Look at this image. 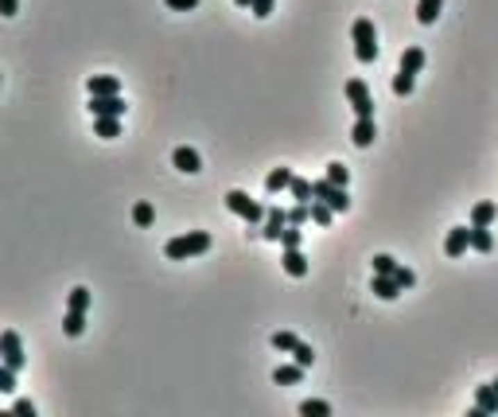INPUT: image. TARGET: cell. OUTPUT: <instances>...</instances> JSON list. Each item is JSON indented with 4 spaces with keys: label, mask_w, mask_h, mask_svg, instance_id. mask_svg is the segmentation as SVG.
<instances>
[{
    "label": "cell",
    "mask_w": 498,
    "mask_h": 417,
    "mask_svg": "<svg viewBox=\"0 0 498 417\" xmlns=\"http://www.w3.org/2000/svg\"><path fill=\"white\" fill-rule=\"evenodd\" d=\"M374 137H378V125H374V117H358L354 121V129H351V140L358 145V149H370Z\"/></svg>",
    "instance_id": "7c38bea8"
},
{
    "label": "cell",
    "mask_w": 498,
    "mask_h": 417,
    "mask_svg": "<svg viewBox=\"0 0 498 417\" xmlns=\"http://www.w3.org/2000/svg\"><path fill=\"white\" fill-rule=\"evenodd\" d=\"M226 207L234 211L238 219H245L249 227H257V222H265V207L257 203V199H249L245 191H226Z\"/></svg>",
    "instance_id": "277c9868"
},
{
    "label": "cell",
    "mask_w": 498,
    "mask_h": 417,
    "mask_svg": "<svg viewBox=\"0 0 498 417\" xmlns=\"http://www.w3.org/2000/svg\"><path fill=\"white\" fill-rule=\"evenodd\" d=\"M393 277H397L401 288H413V285H417V273H413L409 265H397V269H393Z\"/></svg>",
    "instance_id": "d590c367"
},
{
    "label": "cell",
    "mask_w": 498,
    "mask_h": 417,
    "mask_svg": "<svg viewBox=\"0 0 498 417\" xmlns=\"http://www.w3.org/2000/svg\"><path fill=\"white\" fill-rule=\"evenodd\" d=\"M234 4H238V8H249V4H254V0H234Z\"/></svg>",
    "instance_id": "b9f144b4"
},
{
    "label": "cell",
    "mask_w": 498,
    "mask_h": 417,
    "mask_svg": "<svg viewBox=\"0 0 498 417\" xmlns=\"http://www.w3.org/2000/svg\"><path fill=\"white\" fill-rule=\"evenodd\" d=\"M90 94H121V79H113V74H94V79L86 82Z\"/></svg>",
    "instance_id": "2e32d148"
},
{
    "label": "cell",
    "mask_w": 498,
    "mask_h": 417,
    "mask_svg": "<svg viewBox=\"0 0 498 417\" xmlns=\"http://www.w3.org/2000/svg\"><path fill=\"white\" fill-rule=\"evenodd\" d=\"M495 203H475V207H471V227H490V222H495Z\"/></svg>",
    "instance_id": "ffe728a7"
},
{
    "label": "cell",
    "mask_w": 498,
    "mask_h": 417,
    "mask_svg": "<svg viewBox=\"0 0 498 417\" xmlns=\"http://www.w3.org/2000/svg\"><path fill=\"white\" fill-rule=\"evenodd\" d=\"M0 363H4V359H0Z\"/></svg>",
    "instance_id": "ee69618b"
},
{
    "label": "cell",
    "mask_w": 498,
    "mask_h": 417,
    "mask_svg": "<svg viewBox=\"0 0 498 417\" xmlns=\"http://www.w3.org/2000/svg\"><path fill=\"white\" fill-rule=\"evenodd\" d=\"M312 199H323L335 215H347V211H351L347 188H339V183H331V179H312Z\"/></svg>",
    "instance_id": "3957f363"
},
{
    "label": "cell",
    "mask_w": 498,
    "mask_h": 417,
    "mask_svg": "<svg viewBox=\"0 0 498 417\" xmlns=\"http://www.w3.org/2000/svg\"><path fill=\"white\" fill-rule=\"evenodd\" d=\"M206 250H210V234H206V230H187V234H179V238H167L164 254L172 261H187V258L206 254Z\"/></svg>",
    "instance_id": "6da1fadb"
},
{
    "label": "cell",
    "mask_w": 498,
    "mask_h": 417,
    "mask_svg": "<svg viewBox=\"0 0 498 417\" xmlns=\"http://www.w3.org/2000/svg\"><path fill=\"white\" fill-rule=\"evenodd\" d=\"M413 86H417V74H405V70H397V79H393V94H397V98H405V94H413Z\"/></svg>",
    "instance_id": "f1b7e54d"
},
{
    "label": "cell",
    "mask_w": 498,
    "mask_h": 417,
    "mask_svg": "<svg viewBox=\"0 0 498 417\" xmlns=\"http://www.w3.org/2000/svg\"><path fill=\"white\" fill-rule=\"evenodd\" d=\"M82 328H86V316H82V312H67V320H63V332L74 339V336H82Z\"/></svg>",
    "instance_id": "f546056e"
},
{
    "label": "cell",
    "mask_w": 498,
    "mask_h": 417,
    "mask_svg": "<svg viewBox=\"0 0 498 417\" xmlns=\"http://www.w3.org/2000/svg\"><path fill=\"white\" fill-rule=\"evenodd\" d=\"M94 117H125V98L121 94H90V106H86Z\"/></svg>",
    "instance_id": "5b68a950"
},
{
    "label": "cell",
    "mask_w": 498,
    "mask_h": 417,
    "mask_svg": "<svg viewBox=\"0 0 498 417\" xmlns=\"http://www.w3.org/2000/svg\"><path fill=\"white\" fill-rule=\"evenodd\" d=\"M471 250H475V254H490V250H495L490 227H471Z\"/></svg>",
    "instance_id": "d6986e66"
},
{
    "label": "cell",
    "mask_w": 498,
    "mask_h": 417,
    "mask_svg": "<svg viewBox=\"0 0 498 417\" xmlns=\"http://www.w3.org/2000/svg\"><path fill=\"white\" fill-rule=\"evenodd\" d=\"M354 35V55H358V63H374L378 59V31H374V20H366V16H358L351 28Z\"/></svg>",
    "instance_id": "7a4b0ae2"
},
{
    "label": "cell",
    "mask_w": 498,
    "mask_h": 417,
    "mask_svg": "<svg viewBox=\"0 0 498 417\" xmlns=\"http://www.w3.org/2000/svg\"><path fill=\"white\" fill-rule=\"evenodd\" d=\"M0 359H4V363H8L16 375L28 367V355H24V343H20V336H16V332H4V336H0Z\"/></svg>",
    "instance_id": "8992f818"
},
{
    "label": "cell",
    "mask_w": 498,
    "mask_h": 417,
    "mask_svg": "<svg viewBox=\"0 0 498 417\" xmlns=\"http://www.w3.org/2000/svg\"><path fill=\"white\" fill-rule=\"evenodd\" d=\"M393 269H397V261H393L390 254H378V258H374V273H393Z\"/></svg>",
    "instance_id": "74e56055"
},
{
    "label": "cell",
    "mask_w": 498,
    "mask_h": 417,
    "mask_svg": "<svg viewBox=\"0 0 498 417\" xmlns=\"http://www.w3.org/2000/svg\"><path fill=\"white\" fill-rule=\"evenodd\" d=\"M292 359H296V363H300L304 370H308V367H312V363H315V351L308 348V343H296V348H292Z\"/></svg>",
    "instance_id": "836d02e7"
},
{
    "label": "cell",
    "mask_w": 498,
    "mask_h": 417,
    "mask_svg": "<svg viewBox=\"0 0 498 417\" xmlns=\"http://www.w3.org/2000/svg\"><path fill=\"white\" fill-rule=\"evenodd\" d=\"M490 386H495V390H498V378H495V382H490Z\"/></svg>",
    "instance_id": "7bdbcfd3"
},
{
    "label": "cell",
    "mask_w": 498,
    "mask_h": 417,
    "mask_svg": "<svg viewBox=\"0 0 498 417\" xmlns=\"http://www.w3.org/2000/svg\"><path fill=\"white\" fill-rule=\"evenodd\" d=\"M0 394H16V370L8 363H0Z\"/></svg>",
    "instance_id": "1f68e13d"
},
{
    "label": "cell",
    "mask_w": 498,
    "mask_h": 417,
    "mask_svg": "<svg viewBox=\"0 0 498 417\" xmlns=\"http://www.w3.org/2000/svg\"><path fill=\"white\" fill-rule=\"evenodd\" d=\"M164 4H167L172 12H195V8H199V0H164Z\"/></svg>",
    "instance_id": "f35d334b"
},
{
    "label": "cell",
    "mask_w": 498,
    "mask_h": 417,
    "mask_svg": "<svg viewBox=\"0 0 498 417\" xmlns=\"http://www.w3.org/2000/svg\"><path fill=\"white\" fill-rule=\"evenodd\" d=\"M300 378H304V367H300V363H281V367L273 370V382H276V386H296Z\"/></svg>",
    "instance_id": "5bb4252c"
},
{
    "label": "cell",
    "mask_w": 498,
    "mask_h": 417,
    "mask_svg": "<svg viewBox=\"0 0 498 417\" xmlns=\"http://www.w3.org/2000/svg\"><path fill=\"white\" fill-rule=\"evenodd\" d=\"M249 12H254L257 20H265V16L273 12V0H254V4H249Z\"/></svg>",
    "instance_id": "ab89813d"
},
{
    "label": "cell",
    "mask_w": 498,
    "mask_h": 417,
    "mask_svg": "<svg viewBox=\"0 0 498 417\" xmlns=\"http://www.w3.org/2000/svg\"><path fill=\"white\" fill-rule=\"evenodd\" d=\"M440 8H444V0H417V20L420 24H436Z\"/></svg>",
    "instance_id": "44dd1931"
},
{
    "label": "cell",
    "mask_w": 498,
    "mask_h": 417,
    "mask_svg": "<svg viewBox=\"0 0 498 417\" xmlns=\"http://www.w3.org/2000/svg\"><path fill=\"white\" fill-rule=\"evenodd\" d=\"M16 12H20V0H0V16H16Z\"/></svg>",
    "instance_id": "60d3db41"
},
{
    "label": "cell",
    "mask_w": 498,
    "mask_h": 417,
    "mask_svg": "<svg viewBox=\"0 0 498 417\" xmlns=\"http://www.w3.org/2000/svg\"><path fill=\"white\" fill-rule=\"evenodd\" d=\"M323 179H331V183H339V188H347V179H351V172H347V164H339V160H331V164H327V172H323Z\"/></svg>",
    "instance_id": "484cf974"
},
{
    "label": "cell",
    "mask_w": 498,
    "mask_h": 417,
    "mask_svg": "<svg viewBox=\"0 0 498 417\" xmlns=\"http://www.w3.org/2000/svg\"><path fill=\"white\" fill-rule=\"evenodd\" d=\"M370 293L378 300H397L401 293H405V288L397 285V277H393V273H374V281H370Z\"/></svg>",
    "instance_id": "30bf717a"
},
{
    "label": "cell",
    "mask_w": 498,
    "mask_h": 417,
    "mask_svg": "<svg viewBox=\"0 0 498 417\" xmlns=\"http://www.w3.org/2000/svg\"><path fill=\"white\" fill-rule=\"evenodd\" d=\"M284 273H288V277H308V258H304L300 254V246L296 250H284Z\"/></svg>",
    "instance_id": "4fadbf2b"
},
{
    "label": "cell",
    "mask_w": 498,
    "mask_h": 417,
    "mask_svg": "<svg viewBox=\"0 0 498 417\" xmlns=\"http://www.w3.org/2000/svg\"><path fill=\"white\" fill-rule=\"evenodd\" d=\"M284 227H288V211H284V207H265V227H261V238H269V242H281Z\"/></svg>",
    "instance_id": "ba28073f"
},
{
    "label": "cell",
    "mask_w": 498,
    "mask_h": 417,
    "mask_svg": "<svg viewBox=\"0 0 498 417\" xmlns=\"http://www.w3.org/2000/svg\"><path fill=\"white\" fill-rule=\"evenodd\" d=\"M172 164H176L179 172H187V176L203 172V160H199V152H195V149H187V145H179V149L172 152Z\"/></svg>",
    "instance_id": "8fae6325"
},
{
    "label": "cell",
    "mask_w": 498,
    "mask_h": 417,
    "mask_svg": "<svg viewBox=\"0 0 498 417\" xmlns=\"http://www.w3.org/2000/svg\"><path fill=\"white\" fill-rule=\"evenodd\" d=\"M300 242H304V234L292 227V222H288V227H284V234H281V246H284V250H296Z\"/></svg>",
    "instance_id": "e575fe53"
},
{
    "label": "cell",
    "mask_w": 498,
    "mask_h": 417,
    "mask_svg": "<svg viewBox=\"0 0 498 417\" xmlns=\"http://www.w3.org/2000/svg\"><path fill=\"white\" fill-rule=\"evenodd\" d=\"M331 219H335V211L323 203V199H312V222L315 227H331Z\"/></svg>",
    "instance_id": "cb8c5ba5"
},
{
    "label": "cell",
    "mask_w": 498,
    "mask_h": 417,
    "mask_svg": "<svg viewBox=\"0 0 498 417\" xmlns=\"http://www.w3.org/2000/svg\"><path fill=\"white\" fill-rule=\"evenodd\" d=\"M475 406L483 409V414H498V390L490 386H475Z\"/></svg>",
    "instance_id": "e0dca14e"
},
{
    "label": "cell",
    "mask_w": 498,
    "mask_h": 417,
    "mask_svg": "<svg viewBox=\"0 0 498 417\" xmlns=\"http://www.w3.org/2000/svg\"><path fill=\"white\" fill-rule=\"evenodd\" d=\"M347 98H351V106H354L358 117H374V94H370V86H366L362 79H347Z\"/></svg>",
    "instance_id": "52a82bcc"
},
{
    "label": "cell",
    "mask_w": 498,
    "mask_h": 417,
    "mask_svg": "<svg viewBox=\"0 0 498 417\" xmlns=\"http://www.w3.org/2000/svg\"><path fill=\"white\" fill-rule=\"evenodd\" d=\"M288 191H292V199H296V203H312V183H308V179L292 176V183H288Z\"/></svg>",
    "instance_id": "4316f807"
},
{
    "label": "cell",
    "mask_w": 498,
    "mask_h": 417,
    "mask_svg": "<svg viewBox=\"0 0 498 417\" xmlns=\"http://www.w3.org/2000/svg\"><path fill=\"white\" fill-rule=\"evenodd\" d=\"M86 308H90V288H70V300H67V312H82L86 316Z\"/></svg>",
    "instance_id": "603a6c76"
},
{
    "label": "cell",
    "mask_w": 498,
    "mask_h": 417,
    "mask_svg": "<svg viewBox=\"0 0 498 417\" xmlns=\"http://www.w3.org/2000/svg\"><path fill=\"white\" fill-rule=\"evenodd\" d=\"M424 47H405V55H401V70L405 74H420V67H424Z\"/></svg>",
    "instance_id": "ac0fdd59"
},
{
    "label": "cell",
    "mask_w": 498,
    "mask_h": 417,
    "mask_svg": "<svg viewBox=\"0 0 498 417\" xmlns=\"http://www.w3.org/2000/svg\"><path fill=\"white\" fill-rule=\"evenodd\" d=\"M152 219H156L152 203H137V207H133V222H137V227H152Z\"/></svg>",
    "instance_id": "4dcf8cb0"
},
{
    "label": "cell",
    "mask_w": 498,
    "mask_h": 417,
    "mask_svg": "<svg viewBox=\"0 0 498 417\" xmlns=\"http://www.w3.org/2000/svg\"><path fill=\"white\" fill-rule=\"evenodd\" d=\"M471 250V227H451L448 238H444V254L448 258H463Z\"/></svg>",
    "instance_id": "9c48e42d"
},
{
    "label": "cell",
    "mask_w": 498,
    "mask_h": 417,
    "mask_svg": "<svg viewBox=\"0 0 498 417\" xmlns=\"http://www.w3.org/2000/svg\"><path fill=\"white\" fill-rule=\"evenodd\" d=\"M292 176H296L292 168H273V172H269V176H265V191H269V195H276V191H284V188H288V183H292Z\"/></svg>",
    "instance_id": "9a60e30c"
},
{
    "label": "cell",
    "mask_w": 498,
    "mask_h": 417,
    "mask_svg": "<svg viewBox=\"0 0 498 417\" xmlns=\"http://www.w3.org/2000/svg\"><path fill=\"white\" fill-rule=\"evenodd\" d=\"M296 343H300V339H296L292 332H273V348H276V351H288V355H292Z\"/></svg>",
    "instance_id": "d6a6232c"
},
{
    "label": "cell",
    "mask_w": 498,
    "mask_h": 417,
    "mask_svg": "<svg viewBox=\"0 0 498 417\" xmlns=\"http://www.w3.org/2000/svg\"><path fill=\"white\" fill-rule=\"evenodd\" d=\"M94 133L106 137V140L121 137V117H94Z\"/></svg>",
    "instance_id": "7402d4cb"
},
{
    "label": "cell",
    "mask_w": 498,
    "mask_h": 417,
    "mask_svg": "<svg viewBox=\"0 0 498 417\" xmlns=\"http://www.w3.org/2000/svg\"><path fill=\"white\" fill-rule=\"evenodd\" d=\"M288 222H292V227H308V222H312V203H296V207H288Z\"/></svg>",
    "instance_id": "d4e9b609"
},
{
    "label": "cell",
    "mask_w": 498,
    "mask_h": 417,
    "mask_svg": "<svg viewBox=\"0 0 498 417\" xmlns=\"http://www.w3.org/2000/svg\"><path fill=\"white\" fill-rule=\"evenodd\" d=\"M12 414H20V417H35V402H31V398H16V402H12Z\"/></svg>",
    "instance_id": "8d00e7d4"
},
{
    "label": "cell",
    "mask_w": 498,
    "mask_h": 417,
    "mask_svg": "<svg viewBox=\"0 0 498 417\" xmlns=\"http://www.w3.org/2000/svg\"><path fill=\"white\" fill-rule=\"evenodd\" d=\"M300 414L304 417H327V414H331V406L319 402V398H308V402H300Z\"/></svg>",
    "instance_id": "83f0119b"
}]
</instances>
